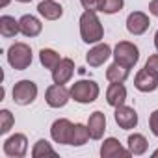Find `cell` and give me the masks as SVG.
Returning a JSON list of instances; mask_svg holds the SVG:
<instances>
[{"mask_svg": "<svg viewBox=\"0 0 158 158\" xmlns=\"http://www.w3.org/2000/svg\"><path fill=\"white\" fill-rule=\"evenodd\" d=\"M80 37L88 45H97L104 37V28L101 24V19L97 17V11H84L80 15Z\"/></svg>", "mask_w": 158, "mask_h": 158, "instance_id": "1", "label": "cell"}, {"mask_svg": "<svg viewBox=\"0 0 158 158\" xmlns=\"http://www.w3.org/2000/svg\"><path fill=\"white\" fill-rule=\"evenodd\" d=\"M71 99L78 104H91L97 101L101 88L95 80H78L71 86Z\"/></svg>", "mask_w": 158, "mask_h": 158, "instance_id": "2", "label": "cell"}, {"mask_svg": "<svg viewBox=\"0 0 158 158\" xmlns=\"http://www.w3.org/2000/svg\"><path fill=\"white\" fill-rule=\"evenodd\" d=\"M8 63L15 69V71H24L32 65V60H34V54H32V48L30 45L26 43H13L8 52Z\"/></svg>", "mask_w": 158, "mask_h": 158, "instance_id": "3", "label": "cell"}, {"mask_svg": "<svg viewBox=\"0 0 158 158\" xmlns=\"http://www.w3.org/2000/svg\"><path fill=\"white\" fill-rule=\"evenodd\" d=\"M112 56H114V61H117V63L132 69L138 63V60H139V48L134 43H130V41H119L114 47Z\"/></svg>", "mask_w": 158, "mask_h": 158, "instance_id": "4", "label": "cell"}, {"mask_svg": "<svg viewBox=\"0 0 158 158\" xmlns=\"http://www.w3.org/2000/svg\"><path fill=\"white\" fill-rule=\"evenodd\" d=\"M37 99V84L32 80H19L13 86V102L19 106H28Z\"/></svg>", "mask_w": 158, "mask_h": 158, "instance_id": "5", "label": "cell"}, {"mask_svg": "<svg viewBox=\"0 0 158 158\" xmlns=\"http://www.w3.org/2000/svg\"><path fill=\"white\" fill-rule=\"evenodd\" d=\"M2 149H4V154L10 156V158H23L28 152V139H26L24 134L17 132V134L6 138Z\"/></svg>", "mask_w": 158, "mask_h": 158, "instance_id": "6", "label": "cell"}, {"mask_svg": "<svg viewBox=\"0 0 158 158\" xmlns=\"http://www.w3.org/2000/svg\"><path fill=\"white\" fill-rule=\"evenodd\" d=\"M71 99V91L63 84H52L45 91V102L50 108H63Z\"/></svg>", "mask_w": 158, "mask_h": 158, "instance_id": "7", "label": "cell"}, {"mask_svg": "<svg viewBox=\"0 0 158 158\" xmlns=\"http://www.w3.org/2000/svg\"><path fill=\"white\" fill-rule=\"evenodd\" d=\"M134 88L141 93H152L158 89V74L151 73L149 69H141L138 71V74L134 76Z\"/></svg>", "mask_w": 158, "mask_h": 158, "instance_id": "8", "label": "cell"}, {"mask_svg": "<svg viewBox=\"0 0 158 158\" xmlns=\"http://www.w3.org/2000/svg\"><path fill=\"white\" fill-rule=\"evenodd\" d=\"M114 119H115V123H117L119 128L130 130V128H136V125H138V112L134 108L127 106V104H121V106L115 108Z\"/></svg>", "mask_w": 158, "mask_h": 158, "instance_id": "9", "label": "cell"}, {"mask_svg": "<svg viewBox=\"0 0 158 158\" xmlns=\"http://www.w3.org/2000/svg\"><path fill=\"white\" fill-rule=\"evenodd\" d=\"M71 132H73V123L65 117L56 119L50 127V138L60 145H69L71 143Z\"/></svg>", "mask_w": 158, "mask_h": 158, "instance_id": "10", "label": "cell"}, {"mask_svg": "<svg viewBox=\"0 0 158 158\" xmlns=\"http://www.w3.org/2000/svg\"><path fill=\"white\" fill-rule=\"evenodd\" d=\"M149 26H151V21L143 11H132L127 17V30L132 35H143L149 30Z\"/></svg>", "mask_w": 158, "mask_h": 158, "instance_id": "11", "label": "cell"}, {"mask_svg": "<svg viewBox=\"0 0 158 158\" xmlns=\"http://www.w3.org/2000/svg\"><path fill=\"white\" fill-rule=\"evenodd\" d=\"M112 47L108 43H97L93 48H89V52L86 54V61L89 67H101L104 65V61L112 56Z\"/></svg>", "mask_w": 158, "mask_h": 158, "instance_id": "12", "label": "cell"}, {"mask_svg": "<svg viewBox=\"0 0 158 158\" xmlns=\"http://www.w3.org/2000/svg\"><path fill=\"white\" fill-rule=\"evenodd\" d=\"M74 74V61L71 58H61L60 63L52 69V80L54 84H67Z\"/></svg>", "mask_w": 158, "mask_h": 158, "instance_id": "13", "label": "cell"}, {"mask_svg": "<svg viewBox=\"0 0 158 158\" xmlns=\"http://www.w3.org/2000/svg\"><path fill=\"white\" fill-rule=\"evenodd\" d=\"M101 156L102 158H115V156H132L128 149L121 145L117 138H106L101 145Z\"/></svg>", "mask_w": 158, "mask_h": 158, "instance_id": "14", "label": "cell"}, {"mask_svg": "<svg viewBox=\"0 0 158 158\" xmlns=\"http://www.w3.org/2000/svg\"><path fill=\"white\" fill-rule=\"evenodd\" d=\"M125 101H127V88L123 86V82H110L106 89V102L112 108H117L125 104Z\"/></svg>", "mask_w": 158, "mask_h": 158, "instance_id": "15", "label": "cell"}, {"mask_svg": "<svg viewBox=\"0 0 158 158\" xmlns=\"http://www.w3.org/2000/svg\"><path fill=\"white\" fill-rule=\"evenodd\" d=\"M37 13L45 21H58L63 15V8L56 2V0H43L37 4Z\"/></svg>", "mask_w": 158, "mask_h": 158, "instance_id": "16", "label": "cell"}, {"mask_svg": "<svg viewBox=\"0 0 158 158\" xmlns=\"http://www.w3.org/2000/svg\"><path fill=\"white\" fill-rule=\"evenodd\" d=\"M19 26H21V34L24 37H37L43 30L41 21L34 15H23L19 19Z\"/></svg>", "mask_w": 158, "mask_h": 158, "instance_id": "17", "label": "cell"}, {"mask_svg": "<svg viewBox=\"0 0 158 158\" xmlns=\"http://www.w3.org/2000/svg\"><path fill=\"white\" fill-rule=\"evenodd\" d=\"M88 128L91 139H101L106 130V115L102 112H93L88 119Z\"/></svg>", "mask_w": 158, "mask_h": 158, "instance_id": "18", "label": "cell"}, {"mask_svg": "<svg viewBox=\"0 0 158 158\" xmlns=\"http://www.w3.org/2000/svg\"><path fill=\"white\" fill-rule=\"evenodd\" d=\"M127 145H128V151H130L132 156H141V154H145L147 149H149L147 138H145L143 134H138V132H134V134L128 136Z\"/></svg>", "mask_w": 158, "mask_h": 158, "instance_id": "19", "label": "cell"}, {"mask_svg": "<svg viewBox=\"0 0 158 158\" xmlns=\"http://www.w3.org/2000/svg\"><path fill=\"white\" fill-rule=\"evenodd\" d=\"M89 138H91V136H89V128H88V125L74 123V125H73L71 143H69V145H73V147H82V145H86V143H88V139H89Z\"/></svg>", "mask_w": 158, "mask_h": 158, "instance_id": "20", "label": "cell"}, {"mask_svg": "<svg viewBox=\"0 0 158 158\" xmlns=\"http://www.w3.org/2000/svg\"><path fill=\"white\" fill-rule=\"evenodd\" d=\"M0 34L4 37H15L17 34H21L19 21L11 15H2L0 17Z\"/></svg>", "mask_w": 158, "mask_h": 158, "instance_id": "21", "label": "cell"}, {"mask_svg": "<svg viewBox=\"0 0 158 158\" xmlns=\"http://www.w3.org/2000/svg\"><path fill=\"white\" fill-rule=\"evenodd\" d=\"M128 73H130L128 67H125V65L114 61V63L108 65V69H106V80H108V82H125L127 78H128Z\"/></svg>", "mask_w": 158, "mask_h": 158, "instance_id": "22", "label": "cell"}, {"mask_svg": "<svg viewBox=\"0 0 158 158\" xmlns=\"http://www.w3.org/2000/svg\"><path fill=\"white\" fill-rule=\"evenodd\" d=\"M60 54L56 52V50H52V48H41L39 50V61H41V65L45 67V69H54L58 63H60Z\"/></svg>", "mask_w": 158, "mask_h": 158, "instance_id": "23", "label": "cell"}, {"mask_svg": "<svg viewBox=\"0 0 158 158\" xmlns=\"http://www.w3.org/2000/svg\"><path fill=\"white\" fill-rule=\"evenodd\" d=\"M56 149L47 141V139H37L34 143V149H32V156L34 158H43V156H56Z\"/></svg>", "mask_w": 158, "mask_h": 158, "instance_id": "24", "label": "cell"}, {"mask_svg": "<svg viewBox=\"0 0 158 158\" xmlns=\"http://www.w3.org/2000/svg\"><path fill=\"white\" fill-rule=\"evenodd\" d=\"M15 125V117H13V114L10 112V110H0V134H8L10 130H11V127Z\"/></svg>", "mask_w": 158, "mask_h": 158, "instance_id": "25", "label": "cell"}, {"mask_svg": "<svg viewBox=\"0 0 158 158\" xmlns=\"http://www.w3.org/2000/svg\"><path fill=\"white\" fill-rule=\"evenodd\" d=\"M123 4H125V0H104L102 13H106V15H114V13H117V11L123 10Z\"/></svg>", "mask_w": 158, "mask_h": 158, "instance_id": "26", "label": "cell"}, {"mask_svg": "<svg viewBox=\"0 0 158 158\" xmlns=\"http://www.w3.org/2000/svg\"><path fill=\"white\" fill-rule=\"evenodd\" d=\"M80 4H82V8L88 10V11H102L104 0H80Z\"/></svg>", "mask_w": 158, "mask_h": 158, "instance_id": "27", "label": "cell"}, {"mask_svg": "<svg viewBox=\"0 0 158 158\" xmlns=\"http://www.w3.org/2000/svg\"><path fill=\"white\" fill-rule=\"evenodd\" d=\"M145 69H149L151 73L158 74V54H152V56L147 58V61H145Z\"/></svg>", "mask_w": 158, "mask_h": 158, "instance_id": "28", "label": "cell"}, {"mask_svg": "<svg viewBox=\"0 0 158 158\" xmlns=\"http://www.w3.org/2000/svg\"><path fill=\"white\" fill-rule=\"evenodd\" d=\"M149 127H151V132L158 138V110H154L149 117Z\"/></svg>", "mask_w": 158, "mask_h": 158, "instance_id": "29", "label": "cell"}, {"mask_svg": "<svg viewBox=\"0 0 158 158\" xmlns=\"http://www.w3.org/2000/svg\"><path fill=\"white\" fill-rule=\"evenodd\" d=\"M149 13L158 17V0H151V2H149Z\"/></svg>", "mask_w": 158, "mask_h": 158, "instance_id": "30", "label": "cell"}, {"mask_svg": "<svg viewBox=\"0 0 158 158\" xmlns=\"http://www.w3.org/2000/svg\"><path fill=\"white\" fill-rule=\"evenodd\" d=\"M10 2H11V0H0V8H8Z\"/></svg>", "mask_w": 158, "mask_h": 158, "instance_id": "31", "label": "cell"}, {"mask_svg": "<svg viewBox=\"0 0 158 158\" xmlns=\"http://www.w3.org/2000/svg\"><path fill=\"white\" fill-rule=\"evenodd\" d=\"M154 47H156V50H158V30H156V34H154Z\"/></svg>", "mask_w": 158, "mask_h": 158, "instance_id": "32", "label": "cell"}, {"mask_svg": "<svg viewBox=\"0 0 158 158\" xmlns=\"http://www.w3.org/2000/svg\"><path fill=\"white\" fill-rule=\"evenodd\" d=\"M17 2H23V4H28V2H32V0H17Z\"/></svg>", "mask_w": 158, "mask_h": 158, "instance_id": "33", "label": "cell"}, {"mask_svg": "<svg viewBox=\"0 0 158 158\" xmlns=\"http://www.w3.org/2000/svg\"><path fill=\"white\" fill-rule=\"evenodd\" d=\"M152 156H154V158H156V156H158V149H156V151H154V152H152Z\"/></svg>", "mask_w": 158, "mask_h": 158, "instance_id": "34", "label": "cell"}]
</instances>
